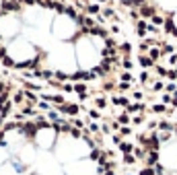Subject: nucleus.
I'll return each instance as SVG.
<instances>
[{"label": "nucleus", "instance_id": "nucleus-1", "mask_svg": "<svg viewBox=\"0 0 177 175\" xmlns=\"http://www.w3.org/2000/svg\"><path fill=\"white\" fill-rule=\"evenodd\" d=\"M10 91H13V87L0 76V124H4V120L8 117L10 109H13L14 97L10 95Z\"/></svg>", "mask_w": 177, "mask_h": 175}, {"label": "nucleus", "instance_id": "nucleus-2", "mask_svg": "<svg viewBox=\"0 0 177 175\" xmlns=\"http://www.w3.org/2000/svg\"><path fill=\"white\" fill-rule=\"evenodd\" d=\"M140 17H144V19H152L155 17V8L152 6H148V4H144V6H140Z\"/></svg>", "mask_w": 177, "mask_h": 175}, {"label": "nucleus", "instance_id": "nucleus-3", "mask_svg": "<svg viewBox=\"0 0 177 175\" xmlns=\"http://www.w3.org/2000/svg\"><path fill=\"white\" fill-rule=\"evenodd\" d=\"M78 109H81L78 105H72V103H70V105H62L60 111H62V113H66V115H76V113H78Z\"/></svg>", "mask_w": 177, "mask_h": 175}, {"label": "nucleus", "instance_id": "nucleus-4", "mask_svg": "<svg viewBox=\"0 0 177 175\" xmlns=\"http://www.w3.org/2000/svg\"><path fill=\"white\" fill-rule=\"evenodd\" d=\"M138 111H144V103H130L126 107V113H138Z\"/></svg>", "mask_w": 177, "mask_h": 175}, {"label": "nucleus", "instance_id": "nucleus-5", "mask_svg": "<svg viewBox=\"0 0 177 175\" xmlns=\"http://www.w3.org/2000/svg\"><path fill=\"white\" fill-rule=\"evenodd\" d=\"M138 64H140V66H142L144 70H146V68H150V66H155V62L150 60L148 56H144V54H140V56H138Z\"/></svg>", "mask_w": 177, "mask_h": 175}, {"label": "nucleus", "instance_id": "nucleus-6", "mask_svg": "<svg viewBox=\"0 0 177 175\" xmlns=\"http://www.w3.org/2000/svg\"><path fill=\"white\" fill-rule=\"evenodd\" d=\"M132 155L136 157L138 161H142V159H146V148H144V146H134Z\"/></svg>", "mask_w": 177, "mask_h": 175}, {"label": "nucleus", "instance_id": "nucleus-7", "mask_svg": "<svg viewBox=\"0 0 177 175\" xmlns=\"http://www.w3.org/2000/svg\"><path fill=\"white\" fill-rule=\"evenodd\" d=\"M120 150H122L124 155H126V153H132V150H134V144L128 142V140H122L120 142Z\"/></svg>", "mask_w": 177, "mask_h": 175}, {"label": "nucleus", "instance_id": "nucleus-8", "mask_svg": "<svg viewBox=\"0 0 177 175\" xmlns=\"http://www.w3.org/2000/svg\"><path fill=\"white\" fill-rule=\"evenodd\" d=\"M157 128L161 130V132H173V124H171V121H159Z\"/></svg>", "mask_w": 177, "mask_h": 175}, {"label": "nucleus", "instance_id": "nucleus-9", "mask_svg": "<svg viewBox=\"0 0 177 175\" xmlns=\"http://www.w3.org/2000/svg\"><path fill=\"white\" fill-rule=\"evenodd\" d=\"M111 103H113V105H122V107H128L130 105V101L126 97H111Z\"/></svg>", "mask_w": 177, "mask_h": 175}, {"label": "nucleus", "instance_id": "nucleus-10", "mask_svg": "<svg viewBox=\"0 0 177 175\" xmlns=\"http://www.w3.org/2000/svg\"><path fill=\"white\" fill-rule=\"evenodd\" d=\"M144 2H146V0H126V6H130V8H140V6H144Z\"/></svg>", "mask_w": 177, "mask_h": 175}, {"label": "nucleus", "instance_id": "nucleus-11", "mask_svg": "<svg viewBox=\"0 0 177 175\" xmlns=\"http://www.w3.org/2000/svg\"><path fill=\"white\" fill-rule=\"evenodd\" d=\"M159 56H161V50H159V47H152V50H148V58H150L152 62H157Z\"/></svg>", "mask_w": 177, "mask_h": 175}, {"label": "nucleus", "instance_id": "nucleus-12", "mask_svg": "<svg viewBox=\"0 0 177 175\" xmlns=\"http://www.w3.org/2000/svg\"><path fill=\"white\" fill-rule=\"evenodd\" d=\"M136 161H138V159L132 155V153H126V155H124V165H134Z\"/></svg>", "mask_w": 177, "mask_h": 175}, {"label": "nucleus", "instance_id": "nucleus-13", "mask_svg": "<svg viewBox=\"0 0 177 175\" xmlns=\"http://www.w3.org/2000/svg\"><path fill=\"white\" fill-rule=\"evenodd\" d=\"M88 33H93V35H99V37H107V31L101 27H93V29H88Z\"/></svg>", "mask_w": 177, "mask_h": 175}, {"label": "nucleus", "instance_id": "nucleus-14", "mask_svg": "<svg viewBox=\"0 0 177 175\" xmlns=\"http://www.w3.org/2000/svg\"><path fill=\"white\" fill-rule=\"evenodd\" d=\"M117 124H120V126H128V124H130V113H126V111H124V113L117 117Z\"/></svg>", "mask_w": 177, "mask_h": 175}, {"label": "nucleus", "instance_id": "nucleus-15", "mask_svg": "<svg viewBox=\"0 0 177 175\" xmlns=\"http://www.w3.org/2000/svg\"><path fill=\"white\" fill-rule=\"evenodd\" d=\"M95 105L99 109H105L107 107V99H105V97H95Z\"/></svg>", "mask_w": 177, "mask_h": 175}, {"label": "nucleus", "instance_id": "nucleus-16", "mask_svg": "<svg viewBox=\"0 0 177 175\" xmlns=\"http://www.w3.org/2000/svg\"><path fill=\"white\" fill-rule=\"evenodd\" d=\"M152 111H157V113H167V107H165V103H155V105H152Z\"/></svg>", "mask_w": 177, "mask_h": 175}, {"label": "nucleus", "instance_id": "nucleus-17", "mask_svg": "<svg viewBox=\"0 0 177 175\" xmlns=\"http://www.w3.org/2000/svg\"><path fill=\"white\" fill-rule=\"evenodd\" d=\"M74 91L78 95H87V85H85V82H78V85H74Z\"/></svg>", "mask_w": 177, "mask_h": 175}, {"label": "nucleus", "instance_id": "nucleus-18", "mask_svg": "<svg viewBox=\"0 0 177 175\" xmlns=\"http://www.w3.org/2000/svg\"><path fill=\"white\" fill-rule=\"evenodd\" d=\"M103 17H105V19H117V14H116L113 8H105V10H103Z\"/></svg>", "mask_w": 177, "mask_h": 175}, {"label": "nucleus", "instance_id": "nucleus-19", "mask_svg": "<svg viewBox=\"0 0 177 175\" xmlns=\"http://www.w3.org/2000/svg\"><path fill=\"white\" fill-rule=\"evenodd\" d=\"M144 33H146V21H138V35L144 37Z\"/></svg>", "mask_w": 177, "mask_h": 175}, {"label": "nucleus", "instance_id": "nucleus-20", "mask_svg": "<svg viewBox=\"0 0 177 175\" xmlns=\"http://www.w3.org/2000/svg\"><path fill=\"white\" fill-rule=\"evenodd\" d=\"M99 10H101V6H99V4H88V6H87V13H88V14H97Z\"/></svg>", "mask_w": 177, "mask_h": 175}, {"label": "nucleus", "instance_id": "nucleus-21", "mask_svg": "<svg viewBox=\"0 0 177 175\" xmlns=\"http://www.w3.org/2000/svg\"><path fill=\"white\" fill-rule=\"evenodd\" d=\"M103 155V150L101 148H93V150H91V159H93V161H99V157Z\"/></svg>", "mask_w": 177, "mask_h": 175}, {"label": "nucleus", "instance_id": "nucleus-22", "mask_svg": "<svg viewBox=\"0 0 177 175\" xmlns=\"http://www.w3.org/2000/svg\"><path fill=\"white\" fill-rule=\"evenodd\" d=\"M117 132H120V136H132V128L130 126H122Z\"/></svg>", "mask_w": 177, "mask_h": 175}, {"label": "nucleus", "instance_id": "nucleus-23", "mask_svg": "<svg viewBox=\"0 0 177 175\" xmlns=\"http://www.w3.org/2000/svg\"><path fill=\"white\" fill-rule=\"evenodd\" d=\"M165 31L167 33H177L175 27H173V21H165Z\"/></svg>", "mask_w": 177, "mask_h": 175}, {"label": "nucleus", "instance_id": "nucleus-24", "mask_svg": "<svg viewBox=\"0 0 177 175\" xmlns=\"http://www.w3.org/2000/svg\"><path fill=\"white\" fill-rule=\"evenodd\" d=\"M122 66L126 68V70H132V68H134V62L130 60V58H124V62H122Z\"/></svg>", "mask_w": 177, "mask_h": 175}, {"label": "nucleus", "instance_id": "nucleus-25", "mask_svg": "<svg viewBox=\"0 0 177 175\" xmlns=\"http://www.w3.org/2000/svg\"><path fill=\"white\" fill-rule=\"evenodd\" d=\"M88 115H91V120H101V111H97V109H88Z\"/></svg>", "mask_w": 177, "mask_h": 175}, {"label": "nucleus", "instance_id": "nucleus-26", "mask_svg": "<svg viewBox=\"0 0 177 175\" xmlns=\"http://www.w3.org/2000/svg\"><path fill=\"white\" fill-rule=\"evenodd\" d=\"M132 81H134V78H132V72H122V82H130V85H132Z\"/></svg>", "mask_w": 177, "mask_h": 175}, {"label": "nucleus", "instance_id": "nucleus-27", "mask_svg": "<svg viewBox=\"0 0 177 175\" xmlns=\"http://www.w3.org/2000/svg\"><path fill=\"white\" fill-rule=\"evenodd\" d=\"M138 175H157V173H155V169H152V167H144V169H140V173H138Z\"/></svg>", "mask_w": 177, "mask_h": 175}, {"label": "nucleus", "instance_id": "nucleus-28", "mask_svg": "<svg viewBox=\"0 0 177 175\" xmlns=\"http://www.w3.org/2000/svg\"><path fill=\"white\" fill-rule=\"evenodd\" d=\"M173 54V46H169V43H163V46H161V54Z\"/></svg>", "mask_w": 177, "mask_h": 175}, {"label": "nucleus", "instance_id": "nucleus-29", "mask_svg": "<svg viewBox=\"0 0 177 175\" xmlns=\"http://www.w3.org/2000/svg\"><path fill=\"white\" fill-rule=\"evenodd\" d=\"M165 91H167V93H175L177 85H175V82H169V85H165Z\"/></svg>", "mask_w": 177, "mask_h": 175}, {"label": "nucleus", "instance_id": "nucleus-30", "mask_svg": "<svg viewBox=\"0 0 177 175\" xmlns=\"http://www.w3.org/2000/svg\"><path fill=\"white\" fill-rule=\"evenodd\" d=\"M142 121H144V117H142V115H134V117H132V124H134V126H140Z\"/></svg>", "mask_w": 177, "mask_h": 175}, {"label": "nucleus", "instance_id": "nucleus-31", "mask_svg": "<svg viewBox=\"0 0 177 175\" xmlns=\"http://www.w3.org/2000/svg\"><path fill=\"white\" fill-rule=\"evenodd\" d=\"M117 89H120L122 93H126V91H130V82H120V85H117Z\"/></svg>", "mask_w": 177, "mask_h": 175}, {"label": "nucleus", "instance_id": "nucleus-32", "mask_svg": "<svg viewBox=\"0 0 177 175\" xmlns=\"http://www.w3.org/2000/svg\"><path fill=\"white\" fill-rule=\"evenodd\" d=\"M163 89H165V85H163L161 81H159V82H155V87H152V91H155V93H159V91H163Z\"/></svg>", "mask_w": 177, "mask_h": 175}, {"label": "nucleus", "instance_id": "nucleus-33", "mask_svg": "<svg viewBox=\"0 0 177 175\" xmlns=\"http://www.w3.org/2000/svg\"><path fill=\"white\" fill-rule=\"evenodd\" d=\"M165 76H167V78H171V81H175V78H177V72H175V70H167V74H165Z\"/></svg>", "mask_w": 177, "mask_h": 175}, {"label": "nucleus", "instance_id": "nucleus-34", "mask_svg": "<svg viewBox=\"0 0 177 175\" xmlns=\"http://www.w3.org/2000/svg\"><path fill=\"white\" fill-rule=\"evenodd\" d=\"M138 47H140V52H146V50H148V43H146V39H142V41H140V46H138Z\"/></svg>", "mask_w": 177, "mask_h": 175}, {"label": "nucleus", "instance_id": "nucleus-35", "mask_svg": "<svg viewBox=\"0 0 177 175\" xmlns=\"http://www.w3.org/2000/svg\"><path fill=\"white\" fill-rule=\"evenodd\" d=\"M152 23H155V25H163L165 21L161 19V17H159V14H155V17H152Z\"/></svg>", "mask_w": 177, "mask_h": 175}, {"label": "nucleus", "instance_id": "nucleus-36", "mask_svg": "<svg viewBox=\"0 0 177 175\" xmlns=\"http://www.w3.org/2000/svg\"><path fill=\"white\" fill-rule=\"evenodd\" d=\"M140 82H148V72H146V70L140 72Z\"/></svg>", "mask_w": 177, "mask_h": 175}, {"label": "nucleus", "instance_id": "nucleus-37", "mask_svg": "<svg viewBox=\"0 0 177 175\" xmlns=\"http://www.w3.org/2000/svg\"><path fill=\"white\" fill-rule=\"evenodd\" d=\"M111 140L116 142V144H120V142H122V136L120 134H111Z\"/></svg>", "mask_w": 177, "mask_h": 175}, {"label": "nucleus", "instance_id": "nucleus-38", "mask_svg": "<svg viewBox=\"0 0 177 175\" xmlns=\"http://www.w3.org/2000/svg\"><path fill=\"white\" fill-rule=\"evenodd\" d=\"M120 50H122V52H130V50H132V46H130V43H122V46H120Z\"/></svg>", "mask_w": 177, "mask_h": 175}, {"label": "nucleus", "instance_id": "nucleus-39", "mask_svg": "<svg viewBox=\"0 0 177 175\" xmlns=\"http://www.w3.org/2000/svg\"><path fill=\"white\" fill-rule=\"evenodd\" d=\"M157 72H159V76H165V74H167V70H165L163 66H157Z\"/></svg>", "mask_w": 177, "mask_h": 175}, {"label": "nucleus", "instance_id": "nucleus-40", "mask_svg": "<svg viewBox=\"0 0 177 175\" xmlns=\"http://www.w3.org/2000/svg\"><path fill=\"white\" fill-rule=\"evenodd\" d=\"M103 91H113V85H111V82H105V85H103Z\"/></svg>", "mask_w": 177, "mask_h": 175}, {"label": "nucleus", "instance_id": "nucleus-41", "mask_svg": "<svg viewBox=\"0 0 177 175\" xmlns=\"http://www.w3.org/2000/svg\"><path fill=\"white\" fill-rule=\"evenodd\" d=\"M171 99H173V97H171L169 93H167V95H163V103H171Z\"/></svg>", "mask_w": 177, "mask_h": 175}, {"label": "nucleus", "instance_id": "nucleus-42", "mask_svg": "<svg viewBox=\"0 0 177 175\" xmlns=\"http://www.w3.org/2000/svg\"><path fill=\"white\" fill-rule=\"evenodd\" d=\"M169 62H171V64H177V54H171L169 56Z\"/></svg>", "mask_w": 177, "mask_h": 175}, {"label": "nucleus", "instance_id": "nucleus-43", "mask_svg": "<svg viewBox=\"0 0 177 175\" xmlns=\"http://www.w3.org/2000/svg\"><path fill=\"white\" fill-rule=\"evenodd\" d=\"M134 99H138V101H140V99H142V93H140V91H134Z\"/></svg>", "mask_w": 177, "mask_h": 175}, {"label": "nucleus", "instance_id": "nucleus-44", "mask_svg": "<svg viewBox=\"0 0 177 175\" xmlns=\"http://www.w3.org/2000/svg\"><path fill=\"white\" fill-rule=\"evenodd\" d=\"M120 128H122V126H120L117 121H111V130H120Z\"/></svg>", "mask_w": 177, "mask_h": 175}, {"label": "nucleus", "instance_id": "nucleus-45", "mask_svg": "<svg viewBox=\"0 0 177 175\" xmlns=\"http://www.w3.org/2000/svg\"><path fill=\"white\" fill-rule=\"evenodd\" d=\"M173 132H175V136H177V126H175V128H173Z\"/></svg>", "mask_w": 177, "mask_h": 175}, {"label": "nucleus", "instance_id": "nucleus-46", "mask_svg": "<svg viewBox=\"0 0 177 175\" xmlns=\"http://www.w3.org/2000/svg\"><path fill=\"white\" fill-rule=\"evenodd\" d=\"M161 175H169V173H161Z\"/></svg>", "mask_w": 177, "mask_h": 175}, {"label": "nucleus", "instance_id": "nucleus-47", "mask_svg": "<svg viewBox=\"0 0 177 175\" xmlns=\"http://www.w3.org/2000/svg\"><path fill=\"white\" fill-rule=\"evenodd\" d=\"M99 2H105V0H99Z\"/></svg>", "mask_w": 177, "mask_h": 175}, {"label": "nucleus", "instance_id": "nucleus-48", "mask_svg": "<svg viewBox=\"0 0 177 175\" xmlns=\"http://www.w3.org/2000/svg\"><path fill=\"white\" fill-rule=\"evenodd\" d=\"M126 175H132V173H126Z\"/></svg>", "mask_w": 177, "mask_h": 175}, {"label": "nucleus", "instance_id": "nucleus-49", "mask_svg": "<svg viewBox=\"0 0 177 175\" xmlns=\"http://www.w3.org/2000/svg\"><path fill=\"white\" fill-rule=\"evenodd\" d=\"M175 72H177V68H175Z\"/></svg>", "mask_w": 177, "mask_h": 175}]
</instances>
